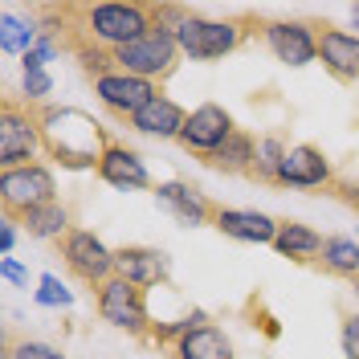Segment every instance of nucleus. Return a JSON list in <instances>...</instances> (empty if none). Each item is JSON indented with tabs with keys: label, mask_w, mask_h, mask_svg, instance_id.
Here are the masks:
<instances>
[{
	"label": "nucleus",
	"mask_w": 359,
	"mask_h": 359,
	"mask_svg": "<svg viewBox=\"0 0 359 359\" xmlns=\"http://www.w3.org/2000/svg\"><path fill=\"white\" fill-rule=\"evenodd\" d=\"M233 131H237L233 114L224 111V107H217V102H204V107H196V111L188 114V123H184L176 143L192 159H204V156H212L217 147H224V139Z\"/></svg>",
	"instance_id": "obj_10"
},
{
	"label": "nucleus",
	"mask_w": 359,
	"mask_h": 359,
	"mask_svg": "<svg viewBox=\"0 0 359 359\" xmlns=\"http://www.w3.org/2000/svg\"><path fill=\"white\" fill-rule=\"evenodd\" d=\"M94 94H98V102H102V111L111 114L114 123H123V127H131V118L151 98H159L163 90L156 82H143V78H131V74H123V69H114L107 78H98V82H90Z\"/></svg>",
	"instance_id": "obj_8"
},
{
	"label": "nucleus",
	"mask_w": 359,
	"mask_h": 359,
	"mask_svg": "<svg viewBox=\"0 0 359 359\" xmlns=\"http://www.w3.org/2000/svg\"><path fill=\"white\" fill-rule=\"evenodd\" d=\"M323 233L318 229H311V224L302 221H278V237H273V249L282 253V257H290V262H298V266H306V262H318V253H323Z\"/></svg>",
	"instance_id": "obj_20"
},
{
	"label": "nucleus",
	"mask_w": 359,
	"mask_h": 359,
	"mask_svg": "<svg viewBox=\"0 0 359 359\" xmlns=\"http://www.w3.org/2000/svg\"><path fill=\"white\" fill-rule=\"evenodd\" d=\"M351 286H355V294H359V278H355V282H351Z\"/></svg>",
	"instance_id": "obj_33"
},
{
	"label": "nucleus",
	"mask_w": 359,
	"mask_h": 359,
	"mask_svg": "<svg viewBox=\"0 0 359 359\" xmlns=\"http://www.w3.org/2000/svg\"><path fill=\"white\" fill-rule=\"evenodd\" d=\"M57 257H62V266L78 282H86L90 290H98L107 278H114V249H107L102 237L90 233V229H78L74 224L66 237L57 241Z\"/></svg>",
	"instance_id": "obj_7"
},
{
	"label": "nucleus",
	"mask_w": 359,
	"mask_h": 359,
	"mask_svg": "<svg viewBox=\"0 0 359 359\" xmlns=\"http://www.w3.org/2000/svg\"><path fill=\"white\" fill-rule=\"evenodd\" d=\"M94 311H98L102 323H111L114 331H127L139 343H151V314H147V290L143 286L114 273L94 290Z\"/></svg>",
	"instance_id": "obj_5"
},
{
	"label": "nucleus",
	"mask_w": 359,
	"mask_h": 359,
	"mask_svg": "<svg viewBox=\"0 0 359 359\" xmlns=\"http://www.w3.org/2000/svg\"><path fill=\"white\" fill-rule=\"evenodd\" d=\"M0 359H13V355H4V351H0Z\"/></svg>",
	"instance_id": "obj_34"
},
{
	"label": "nucleus",
	"mask_w": 359,
	"mask_h": 359,
	"mask_svg": "<svg viewBox=\"0 0 359 359\" xmlns=\"http://www.w3.org/2000/svg\"><path fill=\"white\" fill-rule=\"evenodd\" d=\"M212 229H221L233 241H253V245H273V237H278V221L273 217L253 212V208H224V204H217Z\"/></svg>",
	"instance_id": "obj_16"
},
{
	"label": "nucleus",
	"mask_w": 359,
	"mask_h": 359,
	"mask_svg": "<svg viewBox=\"0 0 359 359\" xmlns=\"http://www.w3.org/2000/svg\"><path fill=\"white\" fill-rule=\"evenodd\" d=\"M21 229L29 233V237H37V241H53V245H57L74 224H69V208L66 204L53 201V204H45V208H37V212H29V217L21 221Z\"/></svg>",
	"instance_id": "obj_22"
},
{
	"label": "nucleus",
	"mask_w": 359,
	"mask_h": 359,
	"mask_svg": "<svg viewBox=\"0 0 359 359\" xmlns=\"http://www.w3.org/2000/svg\"><path fill=\"white\" fill-rule=\"evenodd\" d=\"M4 355L13 359H66L57 347H49V343H41V339H21L13 327L4 331V347H0Z\"/></svg>",
	"instance_id": "obj_25"
},
{
	"label": "nucleus",
	"mask_w": 359,
	"mask_h": 359,
	"mask_svg": "<svg viewBox=\"0 0 359 359\" xmlns=\"http://www.w3.org/2000/svg\"><path fill=\"white\" fill-rule=\"evenodd\" d=\"M314 269H323L327 278H343V282H355L359 278V241L355 237H327L323 241V253Z\"/></svg>",
	"instance_id": "obj_21"
},
{
	"label": "nucleus",
	"mask_w": 359,
	"mask_h": 359,
	"mask_svg": "<svg viewBox=\"0 0 359 359\" xmlns=\"http://www.w3.org/2000/svg\"><path fill=\"white\" fill-rule=\"evenodd\" d=\"M314 37H318V62L323 69L343 82V86H359V37L343 33L327 21H314Z\"/></svg>",
	"instance_id": "obj_11"
},
{
	"label": "nucleus",
	"mask_w": 359,
	"mask_h": 359,
	"mask_svg": "<svg viewBox=\"0 0 359 359\" xmlns=\"http://www.w3.org/2000/svg\"><path fill=\"white\" fill-rule=\"evenodd\" d=\"M168 355L172 359H237L229 335H224L217 323H201L196 331H188L180 343L168 347Z\"/></svg>",
	"instance_id": "obj_19"
},
{
	"label": "nucleus",
	"mask_w": 359,
	"mask_h": 359,
	"mask_svg": "<svg viewBox=\"0 0 359 359\" xmlns=\"http://www.w3.org/2000/svg\"><path fill=\"white\" fill-rule=\"evenodd\" d=\"M335 168L323 147L314 143H298L290 147V156L282 159V172H278V188H335Z\"/></svg>",
	"instance_id": "obj_12"
},
{
	"label": "nucleus",
	"mask_w": 359,
	"mask_h": 359,
	"mask_svg": "<svg viewBox=\"0 0 359 359\" xmlns=\"http://www.w3.org/2000/svg\"><path fill=\"white\" fill-rule=\"evenodd\" d=\"M57 201V180L45 163H21L0 172V217L21 224L29 212Z\"/></svg>",
	"instance_id": "obj_4"
},
{
	"label": "nucleus",
	"mask_w": 359,
	"mask_h": 359,
	"mask_svg": "<svg viewBox=\"0 0 359 359\" xmlns=\"http://www.w3.org/2000/svg\"><path fill=\"white\" fill-rule=\"evenodd\" d=\"M262 41L282 66H311L318 62V37H314V21H262Z\"/></svg>",
	"instance_id": "obj_9"
},
{
	"label": "nucleus",
	"mask_w": 359,
	"mask_h": 359,
	"mask_svg": "<svg viewBox=\"0 0 359 359\" xmlns=\"http://www.w3.org/2000/svg\"><path fill=\"white\" fill-rule=\"evenodd\" d=\"M180 57H184L180 41L172 33H159V29H151L147 37H139V41L123 45V49L111 53L114 69H123L131 78H143V82H156V86H163L180 69Z\"/></svg>",
	"instance_id": "obj_6"
},
{
	"label": "nucleus",
	"mask_w": 359,
	"mask_h": 359,
	"mask_svg": "<svg viewBox=\"0 0 359 359\" xmlns=\"http://www.w3.org/2000/svg\"><path fill=\"white\" fill-rule=\"evenodd\" d=\"M114 273L143 286V290H151L159 282H168V253L151 245H123L114 249Z\"/></svg>",
	"instance_id": "obj_15"
},
{
	"label": "nucleus",
	"mask_w": 359,
	"mask_h": 359,
	"mask_svg": "<svg viewBox=\"0 0 359 359\" xmlns=\"http://www.w3.org/2000/svg\"><path fill=\"white\" fill-rule=\"evenodd\" d=\"M0 273H4L8 282H17V286H25V282H29V273H25V269L17 266L13 257H0Z\"/></svg>",
	"instance_id": "obj_30"
},
{
	"label": "nucleus",
	"mask_w": 359,
	"mask_h": 359,
	"mask_svg": "<svg viewBox=\"0 0 359 359\" xmlns=\"http://www.w3.org/2000/svg\"><path fill=\"white\" fill-rule=\"evenodd\" d=\"M45 151V102L4 94L0 98V172L37 163Z\"/></svg>",
	"instance_id": "obj_2"
},
{
	"label": "nucleus",
	"mask_w": 359,
	"mask_h": 359,
	"mask_svg": "<svg viewBox=\"0 0 359 359\" xmlns=\"http://www.w3.org/2000/svg\"><path fill=\"white\" fill-rule=\"evenodd\" d=\"M13 245H17V224L4 221V224H0V257H8V253H13Z\"/></svg>",
	"instance_id": "obj_31"
},
{
	"label": "nucleus",
	"mask_w": 359,
	"mask_h": 359,
	"mask_svg": "<svg viewBox=\"0 0 359 359\" xmlns=\"http://www.w3.org/2000/svg\"><path fill=\"white\" fill-rule=\"evenodd\" d=\"M201 323H208V314H188V318H176V323H151V343L156 347H172V343H180V339L188 335V331H196Z\"/></svg>",
	"instance_id": "obj_26"
},
{
	"label": "nucleus",
	"mask_w": 359,
	"mask_h": 359,
	"mask_svg": "<svg viewBox=\"0 0 359 359\" xmlns=\"http://www.w3.org/2000/svg\"><path fill=\"white\" fill-rule=\"evenodd\" d=\"M37 37H41V25H37V17L29 13V17H17V13H4V21H0V49L4 53H29L33 45H37Z\"/></svg>",
	"instance_id": "obj_23"
},
{
	"label": "nucleus",
	"mask_w": 359,
	"mask_h": 359,
	"mask_svg": "<svg viewBox=\"0 0 359 359\" xmlns=\"http://www.w3.org/2000/svg\"><path fill=\"white\" fill-rule=\"evenodd\" d=\"M351 21H355V29H359V4H355V8H351Z\"/></svg>",
	"instance_id": "obj_32"
},
{
	"label": "nucleus",
	"mask_w": 359,
	"mask_h": 359,
	"mask_svg": "<svg viewBox=\"0 0 359 359\" xmlns=\"http://www.w3.org/2000/svg\"><path fill=\"white\" fill-rule=\"evenodd\" d=\"M37 302L41 306H69V290L53 278V273H41V290H37Z\"/></svg>",
	"instance_id": "obj_28"
},
{
	"label": "nucleus",
	"mask_w": 359,
	"mask_h": 359,
	"mask_svg": "<svg viewBox=\"0 0 359 359\" xmlns=\"http://www.w3.org/2000/svg\"><path fill=\"white\" fill-rule=\"evenodd\" d=\"M98 180H107L114 188H151L156 192L143 156L135 147H127L123 139H114V135H107V147H102V159H98Z\"/></svg>",
	"instance_id": "obj_13"
},
{
	"label": "nucleus",
	"mask_w": 359,
	"mask_h": 359,
	"mask_svg": "<svg viewBox=\"0 0 359 359\" xmlns=\"http://www.w3.org/2000/svg\"><path fill=\"white\" fill-rule=\"evenodd\" d=\"M286 156H290V147H286L282 135H262V139H257V159H253V176L249 180L278 188V172H282V159Z\"/></svg>",
	"instance_id": "obj_24"
},
{
	"label": "nucleus",
	"mask_w": 359,
	"mask_h": 359,
	"mask_svg": "<svg viewBox=\"0 0 359 359\" xmlns=\"http://www.w3.org/2000/svg\"><path fill=\"white\" fill-rule=\"evenodd\" d=\"M339 343H343V355L347 359H359V311H343Z\"/></svg>",
	"instance_id": "obj_27"
},
{
	"label": "nucleus",
	"mask_w": 359,
	"mask_h": 359,
	"mask_svg": "<svg viewBox=\"0 0 359 359\" xmlns=\"http://www.w3.org/2000/svg\"><path fill=\"white\" fill-rule=\"evenodd\" d=\"M184 123H188V111L176 107L168 94H159V98H151V102L131 118V131L151 135V139H180Z\"/></svg>",
	"instance_id": "obj_17"
},
{
	"label": "nucleus",
	"mask_w": 359,
	"mask_h": 359,
	"mask_svg": "<svg viewBox=\"0 0 359 359\" xmlns=\"http://www.w3.org/2000/svg\"><path fill=\"white\" fill-rule=\"evenodd\" d=\"M253 159H257V139L249 131H237L224 139V147H217L212 156H204L201 163L221 172V176H253Z\"/></svg>",
	"instance_id": "obj_18"
},
{
	"label": "nucleus",
	"mask_w": 359,
	"mask_h": 359,
	"mask_svg": "<svg viewBox=\"0 0 359 359\" xmlns=\"http://www.w3.org/2000/svg\"><path fill=\"white\" fill-rule=\"evenodd\" d=\"M156 196L180 224H212V217H217V201H208L201 188H192L184 180L156 184Z\"/></svg>",
	"instance_id": "obj_14"
},
{
	"label": "nucleus",
	"mask_w": 359,
	"mask_h": 359,
	"mask_svg": "<svg viewBox=\"0 0 359 359\" xmlns=\"http://www.w3.org/2000/svg\"><path fill=\"white\" fill-rule=\"evenodd\" d=\"M49 90H53V82H49V74H45V69H33V74H25V98H33V102H45V98H49Z\"/></svg>",
	"instance_id": "obj_29"
},
{
	"label": "nucleus",
	"mask_w": 359,
	"mask_h": 359,
	"mask_svg": "<svg viewBox=\"0 0 359 359\" xmlns=\"http://www.w3.org/2000/svg\"><path fill=\"white\" fill-rule=\"evenodd\" d=\"M253 33H262V17H253V13L229 17V21H208L201 13H188L184 25L176 29V41L184 57H192V62H221L233 49H241Z\"/></svg>",
	"instance_id": "obj_3"
},
{
	"label": "nucleus",
	"mask_w": 359,
	"mask_h": 359,
	"mask_svg": "<svg viewBox=\"0 0 359 359\" xmlns=\"http://www.w3.org/2000/svg\"><path fill=\"white\" fill-rule=\"evenodd\" d=\"M107 127L94 114L78 111V107H53L45 102V156L62 163L69 172H98V159L107 147Z\"/></svg>",
	"instance_id": "obj_1"
}]
</instances>
